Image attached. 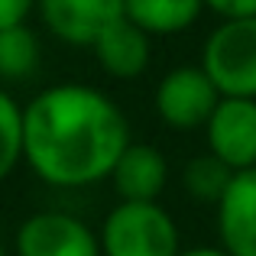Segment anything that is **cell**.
Wrapping results in <instances>:
<instances>
[{"instance_id":"6da1fadb","label":"cell","mask_w":256,"mask_h":256,"mask_svg":"<svg viewBox=\"0 0 256 256\" xmlns=\"http://www.w3.org/2000/svg\"><path fill=\"white\" fill-rule=\"evenodd\" d=\"M130 143L124 110L100 88L62 82L23 107V162L52 188H88L110 178Z\"/></svg>"},{"instance_id":"7a4b0ae2","label":"cell","mask_w":256,"mask_h":256,"mask_svg":"<svg viewBox=\"0 0 256 256\" xmlns=\"http://www.w3.org/2000/svg\"><path fill=\"white\" fill-rule=\"evenodd\" d=\"M104 256H178V224L159 201H120L98 230Z\"/></svg>"},{"instance_id":"3957f363","label":"cell","mask_w":256,"mask_h":256,"mask_svg":"<svg viewBox=\"0 0 256 256\" xmlns=\"http://www.w3.org/2000/svg\"><path fill=\"white\" fill-rule=\"evenodd\" d=\"M198 65L220 98H256V16L220 20L201 46Z\"/></svg>"},{"instance_id":"277c9868","label":"cell","mask_w":256,"mask_h":256,"mask_svg":"<svg viewBox=\"0 0 256 256\" xmlns=\"http://www.w3.org/2000/svg\"><path fill=\"white\" fill-rule=\"evenodd\" d=\"M220 91L201 65H178L156 84V114L169 130H201L211 120Z\"/></svg>"},{"instance_id":"5b68a950","label":"cell","mask_w":256,"mask_h":256,"mask_svg":"<svg viewBox=\"0 0 256 256\" xmlns=\"http://www.w3.org/2000/svg\"><path fill=\"white\" fill-rule=\"evenodd\" d=\"M16 256H104L98 230L65 211H36L16 227Z\"/></svg>"},{"instance_id":"8992f818","label":"cell","mask_w":256,"mask_h":256,"mask_svg":"<svg viewBox=\"0 0 256 256\" xmlns=\"http://www.w3.org/2000/svg\"><path fill=\"white\" fill-rule=\"evenodd\" d=\"M208 152L234 172L256 169V98H220L204 124Z\"/></svg>"},{"instance_id":"52a82bcc","label":"cell","mask_w":256,"mask_h":256,"mask_svg":"<svg viewBox=\"0 0 256 256\" xmlns=\"http://www.w3.org/2000/svg\"><path fill=\"white\" fill-rule=\"evenodd\" d=\"M42 26L65 46L98 42L117 20H124V0H36Z\"/></svg>"},{"instance_id":"ba28073f","label":"cell","mask_w":256,"mask_h":256,"mask_svg":"<svg viewBox=\"0 0 256 256\" xmlns=\"http://www.w3.org/2000/svg\"><path fill=\"white\" fill-rule=\"evenodd\" d=\"M218 237L230 256H256V169L234 172L218 201Z\"/></svg>"},{"instance_id":"9c48e42d","label":"cell","mask_w":256,"mask_h":256,"mask_svg":"<svg viewBox=\"0 0 256 256\" xmlns=\"http://www.w3.org/2000/svg\"><path fill=\"white\" fill-rule=\"evenodd\" d=\"M110 185L120 201H156L169 185V162L152 143L133 140L114 162Z\"/></svg>"},{"instance_id":"30bf717a","label":"cell","mask_w":256,"mask_h":256,"mask_svg":"<svg viewBox=\"0 0 256 256\" xmlns=\"http://www.w3.org/2000/svg\"><path fill=\"white\" fill-rule=\"evenodd\" d=\"M98 65L107 72L110 78H120V82H130V78H140L146 68H150L152 58V36L143 32L136 23L130 20H117L107 32H100L98 42L91 46Z\"/></svg>"},{"instance_id":"8fae6325","label":"cell","mask_w":256,"mask_h":256,"mask_svg":"<svg viewBox=\"0 0 256 256\" xmlns=\"http://www.w3.org/2000/svg\"><path fill=\"white\" fill-rule=\"evenodd\" d=\"M204 0H124V16L150 36H175L198 23Z\"/></svg>"},{"instance_id":"7c38bea8","label":"cell","mask_w":256,"mask_h":256,"mask_svg":"<svg viewBox=\"0 0 256 256\" xmlns=\"http://www.w3.org/2000/svg\"><path fill=\"white\" fill-rule=\"evenodd\" d=\"M42 46L30 23L0 30V78L4 82H26L39 72Z\"/></svg>"},{"instance_id":"4fadbf2b","label":"cell","mask_w":256,"mask_h":256,"mask_svg":"<svg viewBox=\"0 0 256 256\" xmlns=\"http://www.w3.org/2000/svg\"><path fill=\"white\" fill-rule=\"evenodd\" d=\"M230 178H234V169L224 166L214 152L194 156L192 162L185 166V172H182V185H185V192L192 194L194 201H201V204H218V201L224 198Z\"/></svg>"},{"instance_id":"5bb4252c","label":"cell","mask_w":256,"mask_h":256,"mask_svg":"<svg viewBox=\"0 0 256 256\" xmlns=\"http://www.w3.org/2000/svg\"><path fill=\"white\" fill-rule=\"evenodd\" d=\"M23 162V104L0 88V182Z\"/></svg>"},{"instance_id":"9a60e30c","label":"cell","mask_w":256,"mask_h":256,"mask_svg":"<svg viewBox=\"0 0 256 256\" xmlns=\"http://www.w3.org/2000/svg\"><path fill=\"white\" fill-rule=\"evenodd\" d=\"M204 10L220 20H244L256 16V0H204Z\"/></svg>"},{"instance_id":"2e32d148","label":"cell","mask_w":256,"mask_h":256,"mask_svg":"<svg viewBox=\"0 0 256 256\" xmlns=\"http://www.w3.org/2000/svg\"><path fill=\"white\" fill-rule=\"evenodd\" d=\"M32 10H36V0H0V30L26 23Z\"/></svg>"},{"instance_id":"e0dca14e","label":"cell","mask_w":256,"mask_h":256,"mask_svg":"<svg viewBox=\"0 0 256 256\" xmlns=\"http://www.w3.org/2000/svg\"><path fill=\"white\" fill-rule=\"evenodd\" d=\"M178 256H230V253L218 244V246H188V250H182Z\"/></svg>"},{"instance_id":"ac0fdd59","label":"cell","mask_w":256,"mask_h":256,"mask_svg":"<svg viewBox=\"0 0 256 256\" xmlns=\"http://www.w3.org/2000/svg\"><path fill=\"white\" fill-rule=\"evenodd\" d=\"M0 256H6V253H4V244H0Z\"/></svg>"}]
</instances>
